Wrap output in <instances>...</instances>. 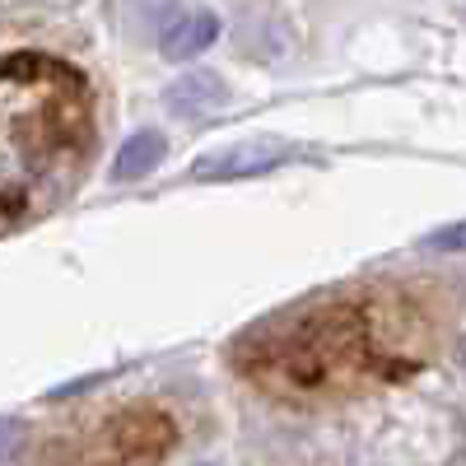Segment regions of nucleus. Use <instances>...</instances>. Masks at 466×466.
<instances>
[{"mask_svg":"<svg viewBox=\"0 0 466 466\" xmlns=\"http://www.w3.org/2000/svg\"><path fill=\"white\" fill-rule=\"evenodd\" d=\"M89 149L85 75L52 56L0 61V224L61 197Z\"/></svg>","mask_w":466,"mask_h":466,"instance_id":"nucleus-1","label":"nucleus"},{"mask_svg":"<svg viewBox=\"0 0 466 466\" xmlns=\"http://www.w3.org/2000/svg\"><path fill=\"white\" fill-rule=\"evenodd\" d=\"M373 355V318L355 303L318 308L257 345V360L243 355V369L280 392H318L340 378L364 373Z\"/></svg>","mask_w":466,"mask_h":466,"instance_id":"nucleus-2","label":"nucleus"},{"mask_svg":"<svg viewBox=\"0 0 466 466\" xmlns=\"http://www.w3.org/2000/svg\"><path fill=\"white\" fill-rule=\"evenodd\" d=\"M173 439L177 430L164 410H122L75 448V466H154L173 448Z\"/></svg>","mask_w":466,"mask_h":466,"instance_id":"nucleus-3","label":"nucleus"},{"mask_svg":"<svg viewBox=\"0 0 466 466\" xmlns=\"http://www.w3.org/2000/svg\"><path fill=\"white\" fill-rule=\"evenodd\" d=\"M219 37V19L210 10H197V15H182L177 24L164 28V56L168 61H191L197 52H206Z\"/></svg>","mask_w":466,"mask_h":466,"instance_id":"nucleus-4","label":"nucleus"},{"mask_svg":"<svg viewBox=\"0 0 466 466\" xmlns=\"http://www.w3.org/2000/svg\"><path fill=\"white\" fill-rule=\"evenodd\" d=\"M280 159H285V154H270L266 145H238V149H224L219 159H210V164H197V168H191V177H201V182L248 177V173H261V168H276Z\"/></svg>","mask_w":466,"mask_h":466,"instance_id":"nucleus-5","label":"nucleus"},{"mask_svg":"<svg viewBox=\"0 0 466 466\" xmlns=\"http://www.w3.org/2000/svg\"><path fill=\"white\" fill-rule=\"evenodd\" d=\"M159 159H164V136H154V131H136L122 149H116V159H112L107 177H112V182H136V177H145Z\"/></svg>","mask_w":466,"mask_h":466,"instance_id":"nucleus-6","label":"nucleus"},{"mask_svg":"<svg viewBox=\"0 0 466 466\" xmlns=\"http://www.w3.org/2000/svg\"><path fill=\"white\" fill-rule=\"evenodd\" d=\"M228 94H224V85L215 80L210 70H197V75H182V80L168 89V107L173 112H210V107H219Z\"/></svg>","mask_w":466,"mask_h":466,"instance_id":"nucleus-7","label":"nucleus"},{"mask_svg":"<svg viewBox=\"0 0 466 466\" xmlns=\"http://www.w3.org/2000/svg\"><path fill=\"white\" fill-rule=\"evenodd\" d=\"M424 248H434V252H461L466 248V219L452 224V228H443V233H434V238H424Z\"/></svg>","mask_w":466,"mask_h":466,"instance_id":"nucleus-8","label":"nucleus"},{"mask_svg":"<svg viewBox=\"0 0 466 466\" xmlns=\"http://www.w3.org/2000/svg\"><path fill=\"white\" fill-rule=\"evenodd\" d=\"M19 443V424L15 420H0V452H10Z\"/></svg>","mask_w":466,"mask_h":466,"instance_id":"nucleus-9","label":"nucleus"}]
</instances>
